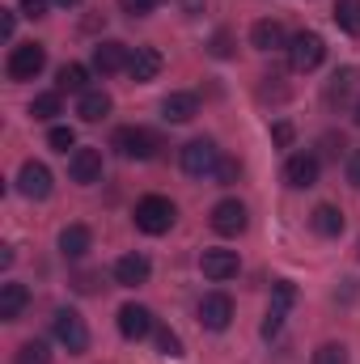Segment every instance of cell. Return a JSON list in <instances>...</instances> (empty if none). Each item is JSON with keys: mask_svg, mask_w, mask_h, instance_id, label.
Instances as JSON below:
<instances>
[{"mask_svg": "<svg viewBox=\"0 0 360 364\" xmlns=\"http://www.w3.org/2000/svg\"><path fill=\"white\" fill-rule=\"evenodd\" d=\"M174 216H179V208H174L166 195H144V199L136 203V229H140V233H149V237L170 233Z\"/></svg>", "mask_w": 360, "mask_h": 364, "instance_id": "cell-1", "label": "cell"}, {"mask_svg": "<svg viewBox=\"0 0 360 364\" xmlns=\"http://www.w3.org/2000/svg\"><path fill=\"white\" fill-rule=\"evenodd\" d=\"M322 55H327L322 34L301 30V34H292V38H288V68H292V73H314V68L322 64Z\"/></svg>", "mask_w": 360, "mask_h": 364, "instance_id": "cell-2", "label": "cell"}, {"mask_svg": "<svg viewBox=\"0 0 360 364\" xmlns=\"http://www.w3.org/2000/svg\"><path fill=\"white\" fill-rule=\"evenodd\" d=\"M43 68H47V47H43V43H21V47H13V51H9V64H4L9 81H34Z\"/></svg>", "mask_w": 360, "mask_h": 364, "instance_id": "cell-3", "label": "cell"}, {"mask_svg": "<svg viewBox=\"0 0 360 364\" xmlns=\"http://www.w3.org/2000/svg\"><path fill=\"white\" fill-rule=\"evenodd\" d=\"M51 331H55V339H60L73 356H81V352L90 348V326H85V318H81L77 309H55Z\"/></svg>", "mask_w": 360, "mask_h": 364, "instance_id": "cell-4", "label": "cell"}, {"mask_svg": "<svg viewBox=\"0 0 360 364\" xmlns=\"http://www.w3.org/2000/svg\"><path fill=\"white\" fill-rule=\"evenodd\" d=\"M110 149H115L119 157H127V161H149V157L157 153V136L144 132V127H119L115 140H110Z\"/></svg>", "mask_w": 360, "mask_h": 364, "instance_id": "cell-5", "label": "cell"}, {"mask_svg": "<svg viewBox=\"0 0 360 364\" xmlns=\"http://www.w3.org/2000/svg\"><path fill=\"white\" fill-rule=\"evenodd\" d=\"M216 166H221V149H216L212 140H191V144H182V174L208 178V174H216Z\"/></svg>", "mask_w": 360, "mask_h": 364, "instance_id": "cell-6", "label": "cell"}, {"mask_svg": "<svg viewBox=\"0 0 360 364\" xmlns=\"http://www.w3.org/2000/svg\"><path fill=\"white\" fill-rule=\"evenodd\" d=\"M212 229H216L221 237H238V233L246 229V203H242V199H221V203L212 208Z\"/></svg>", "mask_w": 360, "mask_h": 364, "instance_id": "cell-7", "label": "cell"}, {"mask_svg": "<svg viewBox=\"0 0 360 364\" xmlns=\"http://www.w3.org/2000/svg\"><path fill=\"white\" fill-rule=\"evenodd\" d=\"M17 191H21L26 199H47V195H51V170H47L43 161H21V170H17Z\"/></svg>", "mask_w": 360, "mask_h": 364, "instance_id": "cell-8", "label": "cell"}, {"mask_svg": "<svg viewBox=\"0 0 360 364\" xmlns=\"http://www.w3.org/2000/svg\"><path fill=\"white\" fill-rule=\"evenodd\" d=\"M199 267H203V275H208V279H216V284H221V279H233L242 263H238V250L212 246V250H203V255H199Z\"/></svg>", "mask_w": 360, "mask_h": 364, "instance_id": "cell-9", "label": "cell"}, {"mask_svg": "<svg viewBox=\"0 0 360 364\" xmlns=\"http://www.w3.org/2000/svg\"><path fill=\"white\" fill-rule=\"evenodd\" d=\"M199 322H203L208 331H225V326L233 322V301H229L225 292H208V296L199 301Z\"/></svg>", "mask_w": 360, "mask_h": 364, "instance_id": "cell-10", "label": "cell"}, {"mask_svg": "<svg viewBox=\"0 0 360 364\" xmlns=\"http://www.w3.org/2000/svg\"><path fill=\"white\" fill-rule=\"evenodd\" d=\"M127 60H132V51H127L123 43H115V38H106V43L93 47V68H97L102 77H110V73H127Z\"/></svg>", "mask_w": 360, "mask_h": 364, "instance_id": "cell-11", "label": "cell"}, {"mask_svg": "<svg viewBox=\"0 0 360 364\" xmlns=\"http://www.w3.org/2000/svg\"><path fill=\"white\" fill-rule=\"evenodd\" d=\"M318 157L314 153H297V157H288V166H284V182L292 186V191H305V186H314L318 182Z\"/></svg>", "mask_w": 360, "mask_h": 364, "instance_id": "cell-12", "label": "cell"}, {"mask_svg": "<svg viewBox=\"0 0 360 364\" xmlns=\"http://www.w3.org/2000/svg\"><path fill=\"white\" fill-rule=\"evenodd\" d=\"M162 64H166V60H162V51H157V47H136V51H132V60H127V77H132V81H140V85H144V81H157Z\"/></svg>", "mask_w": 360, "mask_h": 364, "instance_id": "cell-13", "label": "cell"}, {"mask_svg": "<svg viewBox=\"0 0 360 364\" xmlns=\"http://www.w3.org/2000/svg\"><path fill=\"white\" fill-rule=\"evenodd\" d=\"M68 174H73V182H81V186L102 182V153H97V149H73Z\"/></svg>", "mask_w": 360, "mask_h": 364, "instance_id": "cell-14", "label": "cell"}, {"mask_svg": "<svg viewBox=\"0 0 360 364\" xmlns=\"http://www.w3.org/2000/svg\"><path fill=\"white\" fill-rule=\"evenodd\" d=\"M149 275H153V263L144 255H123L115 263V284H123V288H140V284H149Z\"/></svg>", "mask_w": 360, "mask_h": 364, "instance_id": "cell-15", "label": "cell"}, {"mask_svg": "<svg viewBox=\"0 0 360 364\" xmlns=\"http://www.w3.org/2000/svg\"><path fill=\"white\" fill-rule=\"evenodd\" d=\"M119 335L123 339H144L153 335V314L144 305H123L119 309Z\"/></svg>", "mask_w": 360, "mask_h": 364, "instance_id": "cell-16", "label": "cell"}, {"mask_svg": "<svg viewBox=\"0 0 360 364\" xmlns=\"http://www.w3.org/2000/svg\"><path fill=\"white\" fill-rule=\"evenodd\" d=\"M90 246H93V233L85 225H68V229L60 233V255H64V259H85Z\"/></svg>", "mask_w": 360, "mask_h": 364, "instance_id": "cell-17", "label": "cell"}, {"mask_svg": "<svg viewBox=\"0 0 360 364\" xmlns=\"http://www.w3.org/2000/svg\"><path fill=\"white\" fill-rule=\"evenodd\" d=\"M309 225H314V233H322V237H339V233H344V212H339L335 203H318V208L309 212Z\"/></svg>", "mask_w": 360, "mask_h": 364, "instance_id": "cell-18", "label": "cell"}, {"mask_svg": "<svg viewBox=\"0 0 360 364\" xmlns=\"http://www.w3.org/2000/svg\"><path fill=\"white\" fill-rule=\"evenodd\" d=\"M26 301H30V292H26V284H0V318L4 322H17L21 318V309H26Z\"/></svg>", "mask_w": 360, "mask_h": 364, "instance_id": "cell-19", "label": "cell"}, {"mask_svg": "<svg viewBox=\"0 0 360 364\" xmlns=\"http://www.w3.org/2000/svg\"><path fill=\"white\" fill-rule=\"evenodd\" d=\"M162 114H166L170 123H191V119L199 114V97H195V93H170V97L162 102Z\"/></svg>", "mask_w": 360, "mask_h": 364, "instance_id": "cell-20", "label": "cell"}, {"mask_svg": "<svg viewBox=\"0 0 360 364\" xmlns=\"http://www.w3.org/2000/svg\"><path fill=\"white\" fill-rule=\"evenodd\" d=\"M250 43H255L259 51H280V47H284V26H280L275 17L255 21V30H250Z\"/></svg>", "mask_w": 360, "mask_h": 364, "instance_id": "cell-21", "label": "cell"}, {"mask_svg": "<svg viewBox=\"0 0 360 364\" xmlns=\"http://www.w3.org/2000/svg\"><path fill=\"white\" fill-rule=\"evenodd\" d=\"M77 114H81L85 123H97V119H106V114H110V93L85 90V93H81V102H77Z\"/></svg>", "mask_w": 360, "mask_h": 364, "instance_id": "cell-22", "label": "cell"}, {"mask_svg": "<svg viewBox=\"0 0 360 364\" xmlns=\"http://www.w3.org/2000/svg\"><path fill=\"white\" fill-rule=\"evenodd\" d=\"M85 81H90V68H85V64H64V68L55 73V90L60 93H85L90 90Z\"/></svg>", "mask_w": 360, "mask_h": 364, "instance_id": "cell-23", "label": "cell"}, {"mask_svg": "<svg viewBox=\"0 0 360 364\" xmlns=\"http://www.w3.org/2000/svg\"><path fill=\"white\" fill-rule=\"evenodd\" d=\"M335 21H339V30L360 34V0H335Z\"/></svg>", "mask_w": 360, "mask_h": 364, "instance_id": "cell-24", "label": "cell"}, {"mask_svg": "<svg viewBox=\"0 0 360 364\" xmlns=\"http://www.w3.org/2000/svg\"><path fill=\"white\" fill-rule=\"evenodd\" d=\"M13 364H51V352H47V343L30 339V343H21V348H17Z\"/></svg>", "mask_w": 360, "mask_h": 364, "instance_id": "cell-25", "label": "cell"}, {"mask_svg": "<svg viewBox=\"0 0 360 364\" xmlns=\"http://www.w3.org/2000/svg\"><path fill=\"white\" fill-rule=\"evenodd\" d=\"M348 93H352V73H348V68H339V73L327 81V102H331V106H339Z\"/></svg>", "mask_w": 360, "mask_h": 364, "instance_id": "cell-26", "label": "cell"}, {"mask_svg": "<svg viewBox=\"0 0 360 364\" xmlns=\"http://www.w3.org/2000/svg\"><path fill=\"white\" fill-rule=\"evenodd\" d=\"M30 114H34V119H55V114H60V90L38 93V97L30 102Z\"/></svg>", "mask_w": 360, "mask_h": 364, "instance_id": "cell-27", "label": "cell"}, {"mask_svg": "<svg viewBox=\"0 0 360 364\" xmlns=\"http://www.w3.org/2000/svg\"><path fill=\"white\" fill-rule=\"evenodd\" d=\"M292 301H297V288H292V279H280V284H275V296H271V309L288 314V309H292Z\"/></svg>", "mask_w": 360, "mask_h": 364, "instance_id": "cell-28", "label": "cell"}, {"mask_svg": "<svg viewBox=\"0 0 360 364\" xmlns=\"http://www.w3.org/2000/svg\"><path fill=\"white\" fill-rule=\"evenodd\" d=\"M314 364H348V348L344 343H322L314 352Z\"/></svg>", "mask_w": 360, "mask_h": 364, "instance_id": "cell-29", "label": "cell"}, {"mask_svg": "<svg viewBox=\"0 0 360 364\" xmlns=\"http://www.w3.org/2000/svg\"><path fill=\"white\" fill-rule=\"evenodd\" d=\"M47 144H51L55 153H68V149H77V132H73V127H51Z\"/></svg>", "mask_w": 360, "mask_h": 364, "instance_id": "cell-30", "label": "cell"}, {"mask_svg": "<svg viewBox=\"0 0 360 364\" xmlns=\"http://www.w3.org/2000/svg\"><path fill=\"white\" fill-rule=\"evenodd\" d=\"M238 174H242V161H233V157H221V166H216V174H212V178L221 182V186H229V182H238Z\"/></svg>", "mask_w": 360, "mask_h": 364, "instance_id": "cell-31", "label": "cell"}, {"mask_svg": "<svg viewBox=\"0 0 360 364\" xmlns=\"http://www.w3.org/2000/svg\"><path fill=\"white\" fill-rule=\"evenodd\" d=\"M157 348H162V356H182V339L174 331H157Z\"/></svg>", "mask_w": 360, "mask_h": 364, "instance_id": "cell-32", "label": "cell"}, {"mask_svg": "<svg viewBox=\"0 0 360 364\" xmlns=\"http://www.w3.org/2000/svg\"><path fill=\"white\" fill-rule=\"evenodd\" d=\"M212 55H216V60H229V55H233V38H229V30H216V34H212Z\"/></svg>", "mask_w": 360, "mask_h": 364, "instance_id": "cell-33", "label": "cell"}, {"mask_svg": "<svg viewBox=\"0 0 360 364\" xmlns=\"http://www.w3.org/2000/svg\"><path fill=\"white\" fill-rule=\"evenodd\" d=\"M162 0H119V9L123 13H132V17H144V13H153Z\"/></svg>", "mask_w": 360, "mask_h": 364, "instance_id": "cell-34", "label": "cell"}, {"mask_svg": "<svg viewBox=\"0 0 360 364\" xmlns=\"http://www.w3.org/2000/svg\"><path fill=\"white\" fill-rule=\"evenodd\" d=\"M271 144L275 149H288L292 144V123H271Z\"/></svg>", "mask_w": 360, "mask_h": 364, "instance_id": "cell-35", "label": "cell"}, {"mask_svg": "<svg viewBox=\"0 0 360 364\" xmlns=\"http://www.w3.org/2000/svg\"><path fill=\"white\" fill-rule=\"evenodd\" d=\"M47 4L51 0H21V13L26 17H47Z\"/></svg>", "mask_w": 360, "mask_h": 364, "instance_id": "cell-36", "label": "cell"}, {"mask_svg": "<svg viewBox=\"0 0 360 364\" xmlns=\"http://www.w3.org/2000/svg\"><path fill=\"white\" fill-rule=\"evenodd\" d=\"M344 149V136H322V157H339Z\"/></svg>", "mask_w": 360, "mask_h": 364, "instance_id": "cell-37", "label": "cell"}, {"mask_svg": "<svg viewBox=\"0 0 360 364\" xmlns=\"http://www.w3.org/2000/svg\"><path fill=\"white\" fill-rule=\"evenodd\" d=\"M348 182H352V186L360 191V149L352 153V157H348Z\"/></svg>", "mask_w": 360, "mask_h": 364, "instance_id": "cell-38", "label": "cell"}, {"mask_svg": "<svg viewBox=\"0 0 360 364\" xmlns=\"http://www.w3.org/2000/svg\"><path fill=\"white\" fill-rule=\"evenodd\" d=\"M13 26H17V17H13V9H0V34H4V38L13 34Z\"/></svg>", "mask_w": 360, "mask_h": 364, "instance_id": "cell-39", "label": "cell"}, {"mask_svg": "<svg viewBox=\"0 0 360 364\" xmlns=\"http://www.w3.org/2000/svg\"><path fill=\"white\" fill-rule=\"evenodd\" d=\"M77 288L81 292H93V275H77Z\"/></svg>", "mask_w": 360, "mask_h": 364, "instance_id": "cell-40", "label": "cell"}, {"mask_svg": "<svg viewBox=\"0 0 360 364\" xmlns=\"http://www.w3.org/2000/svg\"><path fill=\"white\" fill-rule=\"evenodd\" d=\"M55 4H60V9H77L81 0H55Z\"/></svg>", "mask_w": 360, "mask_h": 364, "instance_id": "cell-41", "label": "cell"}, {"mask_svg": "<svg viewBox=\"0 0 360 364\" xmlns=\"http://www.w3.org/2000/svg\"><path fill=\"white\" fill-rule=\"evenodd\" d=\"M352 123H356V127H360V102H356V114H352Z\"/></svg>", "mask_w": 360, "mask_h": 364, "instance_id": "cell-42", "label": "cell"}]
</instances>
